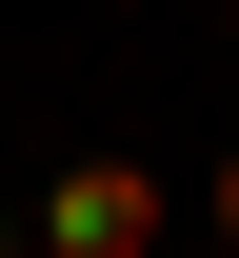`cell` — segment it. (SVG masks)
<instances>
[{"label":"cell","mask_w":239,"mask_h":258,"mask_svg":"<svg viewBox=\"0 0 239 258\" xmlns=\"http://www.w3.org/2000/svg\"><path fill=\"white\" fill-rule=\"evenodd\" d=\"M179 238V179H139V159H60L20 199V258H160Z\"/></svg>","instance_id":"obj_1"},{"label":"cell","mask_w":239,"mask_h":258,"mask_svg":"<svg viewBox=\"0 0 239 258\" xmlns=\"http://www.w3.org/2000/svg\"><path fill=\"white\" fill-rule=\"evenodd\" d=\"M200 238H219V258H239V159H219V179H200Z\"/></svg>","instance_id":"obj_2"},{"label":"cell","mask_w":239,"mask_h":258,"mask_svg":"<svg viewBox=\"0 0 239 258\" xmlns=\"http://www.w3.org/2000/svg\"><path fill=\"white\" fill-rule=\"evenodd\" d=\"M0 258H20V199H0Z\"/></svg>","instance_id":"obj_3"}]
</instances>
